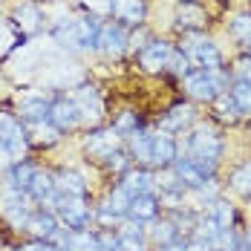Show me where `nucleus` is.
<instances>
[{"label":"nucleus","instance_id":"nucleus-21","mask_svg":"<svg viewBox=\"0 0 251 251\" xmlns=\"http://www.w3.org/2000/svg\"><path fill=\"white\" fill-rule=\"evenodd\" d=\"M130 202H133V200L127 197L122 188H119L116 194H110V197H107V202H104V211H101V214H104V220H116V217H125L127 211H130Z\"/></svg>","mask_w":251,"mask_h":251},{"label":"nucleus","instance_id":"nucleus-25","mask_svg":"<svg viewBox=\"0 0 251 251\" xmlns=\"http://www.w3.org/2000/svg\"><path fill=\"white\" fill-rule=\"evenodd\" d=\"M176 21H179V26H185V29H200L205 24V12H202L200 6H194V3H185V6H179Z\"/></svg>","mask_w":251,"mask_h":251},{"label":"nucleus","instance_id":"nucleus-37","mask_svg":"<svg viewBox=\"0 0 251 251\" xmlns=\"http://www.w3.org/2000/svg\"><path fill=\"white\" fill-rule=\"evenodd\" d=\"M171 70L174 73H179V75H188V55H176L171 58Z\"/></svg>","mask_w":251,"mask_h":251},{"label":"nucleus","instance_id":"nucleus-10","mask_svg":"<svg viewBox=\"0 0 251 251\" xmlns=\"http://www.w3.org/2000/svg\"><path fill=\"white\" fill-rule=\"evenodd\" d=\"M0 145L9 151L12 159H21L26 151V139H24V130L18 122H12V119H6V122H0Z\"/></svg>","mask_w":251,"mask_h":251},{"label":"nucleus","instance_id":"nucleus-19","mask_svg":"<svg viewBox=\"0 0 251 251\" xmlns=\"http://www.w3.org/2000/svg\"><path fill=\"white\" fill-rule=\"evenodd\" d=\"M55 191H58V182H55V176L47 174V171H38L35 179H32V185H29V194H32L35 200H52Z\"/></svg>","mask_w":251,"mask_h":251},{"label":"nucleus","instance_id":"nucleus-22","mask_svg":"<svg viewBox=\"0 0 251 251\" xmlns=\"http://www.w3.org/2000/svg\"><path fill=\"white\" fill-rule=\"evenodd\" d=\"M151 148H153V133H148V130H133L130 133V151L139 162H151Z\"/></svg>","mask_w":251,"mask_h":251},{"label":"nucleus","instance_id":"nucleus-7","mask_svg":"<svg viewBox=\"0 0 251 251\" xmlns=\"http://www.w3.org/2000/svg\"><path fill=\"white\" fill-rule=\"evenodd\" d=\"M0 214L12 223V226H26L29 223V205H26V200L21 197V191H6L3 197H0Z\"/></svg>","mask_w":251,"mask_h":251},{"label":"nucleus","instance_id":"nucleus-45","mask_svg":"<svg viewBox=\"0 0 251 251\" xmlns=\"http://www.w3.org/2000/svg\"><path fill=\"white\" fill-rule=\"evenodd\" d=\"M246 251H251V231L246 234Z\"/></svg>","mask_w":251,"mask_h":251},{"label":"nucleus","instance_id":"nucleus-34","mask_svg":"<svg viewBox=\"0 0 251 251\" xmlns=\"http://www.w3.org/2000/svg\"><path fill=\"white\" fill-rule=\"evenodd\" d=\"M153 240H156L159 246L174 243L176 240V226L174 223H156V226H153Z\"/></svg>","mask_w":251,"mask_h":251},{"label":"nucleus","instance_id":"nucleus-39","mask_svg":"<svg viewBox=\"0 0 251 251\" xmlns=\"http://www.w3.org/2000/svg\"><path fill=\"white\" fill-rule=\"evenodd\" d=\"M107 165H110V168H113V171H125V165H127V159H125V153H110V156H107Z\"/></svg>","mask_w":251,"mask_h":251},{"label":"nucleus","instance_id":"nucleus-3","mask_svg":"<svg viewBox=\"0 0 251 251\" xmlns=\"http://www.w3.org/2000/svg\"><path fill=\"white\" fill-rule=\"evenodd\" d=\"M52 205H55V211L61 214V220H64V226L70 228V231H81V228L87 226V220H90V211H87V205L81 202V197H52Z\"/></svg>","mask_w":251,"mask_h":251},{"label":"nucleus","instance_id":"nucleus-2","mask_svg":"<svg viewBox=\"0 0 251 251\" xmlns=\"http://www.w3.org/2000/svg\"><path fill=\"white\" fill-rule=\"evenodd\" d=\"M101 24L96 18H73L64 26H58V41L67 47H78V50H93L99 44Z\"/></svg>","mask_w":251,"mask_h":251},{"label":"nucleus","instance_id":"nucleus-8","mask_svg":"<svg viewBox=\"0 0 251 251\" xmlns=\"http://www.w3.org/2000/svg\"><path fill=\"white\" fill-rule=\"evenodd\" d=\"M171 58H174L171 44H165V41H153V44H148V47L142 50V67H145L148 73H159V70L171 67Z\"/></svg>","mask_w":251,"mask_h":251},{"label":"nucleus","instance_id":"nucleus-9","mask_svg":"<svg viewBox=\"0 0 251 251\" xmlns=\"http://www.w3.org/2000/svg\"><path fill=\"white\" fill-rule=\"evenodd\" d=\"M81 119H84V116H81V110L75 107V101H73V99L55 101V104H52V110H50V122L58 127V130H73Z\"/></svg>","mask_w":251,"mask_h":251},{"label":"nucleus","instance_id":"nucleus-18","mask_svg":"<svg viewBox=\"0 0 251 251\" xmlns=\"http://www.w3.org/2000/svg\"><path fill=\"white\" fill-rule=\"evenodd\" d=\"M156 211H159V205H156V200H153L151 194H142V197H133V202H130V217L136 220V223H148V220H153L156 217Z\"/></svg>","mask_w":251,"mask_h":251},{"label":"nucleus","instance_id":"nucleus-41","mask_svg":"<svg viewBox=\"0 0 251 251\" xmlns=\"http://www.w3.org/2000/svg\"><path fill=\"white\" fill-rule=\"evenodd\" d=\"M188 251H214L211 249V243H205V240H197V243H191Z\"/></svg>","mask_w":251,"mask_h":251},{"label":"nucleus","instance_id":"nucleus-24","mask_svg":"<svg viewBox=\"0 0 251 251\" xmlns=\"http://www.w3.org/2000/svg\"><path fill=\"white\" fill-rule=\"evenodd\" d=\"M58 191H61L64 197H84L87 185H84V179H81L75 171H67V174L58 176Z\"/></svg>","mask_w":251,"mask_h":251},{"label":"nucleus","instance_id":"nucleus-6","mask_svg":"<svg viewBox=\"0 0 251 251\" xmlns=\"http://www.w3.org/2000/svg\"><path fill=\"white\" fill-rule=\"evenodd\" d=\"M223 153V142L214 130L200 127L191 136V159H202V162H217V156Z\"/></svg>","mask_w":251,"mask_h":251},{"label":"nucleus","instance_id":"nucleus-42","mask_svg":"<svg viewBox=\"0 0 251 251\" xmlns=\"http://www.w3.org/2000/svg\"><path fill=\"white\" fill-rule=\"evenodd\" d=\"M9 162H12V156H9V151L0 145V171H6V168H9Z\"/></svg>","mask_w":251,"mask_h":251},{"label":"nucleus","instance_id":"nucleus-28","mask_svg":"<svg viewBox=\"0 0 251 251\" xmlns=\"http://www.w3.org/2000/svg\"><path fill=\"white\" fill-rule=\"evenodd\" d=\"M35 174H38V168H32V165H21V168H15V174H12V188H15V191H29V185H32Z\"/></svg>","mask_w":251,"mask_h":251},{"label":"nucleus","instance_id":"nucleus-16","mask_svg":"<svg viewBox=\"0 0 251 251\" xmlns=\"http://www.w3.org/2000/svg\"><path fill=\"white\" fill-rule=\"evenodd\" d=\"M26 228L38 237V240H55L58 237V223H55V217L52 214H35V217H29V223H26Z\"/></svg>","mask_w":251,"mask_h":251},{"label":"nucleus","instance_id":"nucleus-4","mask_svg":"<svg viewBox=\"0 0 251 251\" xmlns=\"http://www.w3.org/2000/svg\"><path fill=\"white\" fill-rule=\"evenodd\" d=\"M185 55L200 70H220V64H223V55L217 50V44H211L208 38H191L185 44Z\"/></svg>","mask_w":251,"mask_h":251},{"label":"nucleus","instance_id":"nucleus-31","mask_svg":"<svg viewBox=\"0 0 251 251\" xmlns=\"http://www.w3.org/2000/svg\"><path fill=\"white\" fill-rule=\"evenodd\" d=\"M217 113H220L223 119H237L243 110L237 107V101H234L231 93H223V96H217Z\"/></svg>","mask_w":251,"mask_h":251},{"label":"nucleus","instance_id":"nucleus-26","mask_svg":"<svg viewBox=\"0 0 251 251\" xmlns=\"http://www.w3.org/2000/svg\"><path fill=\"white\" fill-rule=\"evenodd\" d=\"M191 116H194V110H191L188 104H176V107H171V113L165 116V122H162V125L168 127V130H176V127L188 125V122H191Z\"/></svg>","mask_w":251,"mask_h":251},{"label":"nucleus","instance_id":"nucleus-29","mask_svg":"<svg viewBox=\"0 0 251 251\" xmlns=\"http://www.w3.org/2000/svg\"><path fill=\"white\" fill-rule=\"evenodd\" d=\"M211 249L214 251H240V243H237V237H234L231 228H223V231L211 240Z\"/></svg>","mask_w":251,"mask_h":251},{"label":"nucleus","instance_id":"nucleus-1","mask_svg":"<svg viewBox=\"0 0 251 251\" xmlns=\"http://www.w3.org/2000/svg\"><path fill=\"white\" fill-rule=\"evenodd\" d=\"M185 90L200 101H217L228 90V75L223 70H197L185 75Z\"/></svg>","mask_w":251,"mask_h":251},{"label":"nucleus","instance_id":"nucleus-27","mask_svg":"<svg viewBox=\"0 0 251 251\" xmlns=\"http://www.w3.org/2000/svg\"><path fill=\"white\" fill-rule=\"evenodd\" d=\"M231 188L243 197H251V162H246L243 168H237L231 176Z\"/></svg>","mask_w":251,"mask_h":251},{"label":"nucleus","instance_id":"nucleus-33","mask_svg":"<svg viewBox=\"0 0 251 251\" xmlns=\"http://www.w3.org/2000/svg\"><path fill=\"white\" fill-rule=\"evenodd\" d=\"M231 32H234L240 41L251 44V15H237V18L231 21Z\"/></svg>","mask_w":251,"mask_h":251},{"label":"nucleus","instance_id":"nucleus-11","mask_svg":"<svg viewBox=\"0 0 251 251\" xmlns=\"http://www.w3.org/2000/svg\"><path fill=\"white\" fill-rule=\"evenodd\" d=\"M96 47H99L101 52H107V55H119V52H125L127 38H125V32H122V26H119V24L101 26L99 44H96Z\"/></svg>","mask_w":251,"mask_h":251},{"label":"nucleus","instance_id":"nucleus-40","mask_svg":"<svg viewBox=\"0 0 251 251\" xmlns=\"http://www.w3.org/2000/svg\"><path fill=\"white\" fill-rule=\"evenodd\" d=\"M130 127H133V116L127 113V116H122V122H119V127H116V133H122V130H130ZM133 130H136V127H133Z\"/></svg>","mask_w":251,"mask_h":251},{"label":"nucleus","instance_id":"nucleus-38","mask_svg":"<svg viewBox=\"0 0 251 251\" xmlns=\"http://www.w3.org/2000/svg\"><path fill=\"white\" fill-rule=\"evenodd\" d=\"M234 73H237L240 81H249V84H251V58H243V61L237 64V70H234Z\"/></svg>","mask_w":251,"mask_h":251},{"label":"nucleus","instance_id":"nucleus-36","mask_svg":"<svg viewBox=\"0 0 251 251\" xmlns=\"http://www.w3.org/2000/svg\"><path fill=\"white\" fill-rule=\"evenodd\" d=\"M99 251H125V246H122L119 237H113V234H101L99 237Z\"/></svg>","mask_w":251,"mask_h":251},{"label":"nucleus","instance_id":"nucleus-30","mask_svg":"<svg viewBox=\"0 0 251 251\" xmlns=\"http://www.w3.org/2000/svg\"><path fill=\"white\" fill-rule=\"evenodd\" d=\"M208 214L217 220V226L220 228H231V223H234V211H231V205H226V202H220V200L211 205Z\"/></svg>","mask_w":251,"mask_h":251},{"label":"nucleus","instance_id":"nucleus-12","mask_svg":"<svg viewBox=\"0 0 251 251\" xmlns=\"http://www.w3.org/2000/svg\"><path fill=\"white\" fill-rule=\"evenodd\" d=\"M176 159V142L168 133H153V148H151V165H171Z\"/></svg>","mask_w":251,"mask_h":251},{"label":"nucleus","instance_id":"nucleus-32","mask_svg":"<svg viewBox=\"0 0 251 251\" xmlns=\"http://www.w3.org/2000/svg\"><path fill=\"white\" fill-rule=\"evenodd\" d=\"M231 96H234L237 107H240L243 113L251 110V84H249V81H237V84H234V90H231Z\"/></svg>","mask_w":251,"mask_h":251},{"label":"nucleus","instance_id":"nucleus-35","mask_svg":"<svg viewBox=\"0 0 251 251\" xmlns=\"http://www.w3.org/2000/svg\"><path fill=\"white\" fill-rule=\"evenodd\" d=\"M58 133H61V130L52 125V122H38V125H35V139H38V142H47V145H50V142L58 139Z\"/></svg>","mask_w":251,"mask_h":251},{"label":"nucleus","instance_id":"nucleus-43","mask_svg":"<svg viewBox=\"0 0 251 251\" xmlns=\"http://www.w3.org/2000/svg\"><path fill=\"white\" fill-rule=\"evenodd\" d=\"M162 251H188V246H185V243H179V240H174V243L162 246Z\"/></svg>","mask_w":251,"mask_h":251},{"label":"nucleus","instance_id":"nucleus-23","mask_svg":"<svg viewBox=\"0 0 251 251\" xmlns=\"http://www.w3.org/2000/svg\"><path fill=\"white\" fill-rule=\"evenodd\" d=\"M15 21H18V26H21L24 32H35V29L41 26V9L32 6V3H24V6H18Z\"/></svg>","mask_w":251,"mask_h":251},{"label":"nucleus","instance_id":"nucleus-20","mask_svg":"<svg viewBox=\"0 0 251 251\" xmlns=\"http://www.w3.org/2000/svg\"><path fill=\"white\" fill-rule=\"evenodd\" d=\"M52 104L47 99H24L21 101V116L29 119L32 125H38V122H44L47 116H50Z\"/></svg>","mask_w":251,"mask_h":251},{"label":"nucleus","instance_id":"nucleus-44","mask_svg":"<svg viewBox=\"0 0 251 251\" xmlns=\"http://www.w3.org/2000/svg\"><path fill=\"white\" fill-rule=\"evenodd\" d=\"M24 251H55V249H52L50 243H32V246H26Z\"/></svg>","mask_w":251,"mask_h":251},{"label":"nucleus","instance_id":"nucleus-15","mask_svg":"<svg viewBox=\"0 0 251 251\" xmlns=\"http://www.w3.org/2000/svg\"><path fill=\"white\" fill-rule=\"evenodd\" d=\"M73 101H75V107L81 110V116H84V119H99L101 110H104V107H101L99 93H96L93 87H81Z\"/></svg>","mask_w":251,"mask_h":251},{"label":"nucleus","instance_id":"nucleus-13","mask_svg":"<svg viewBox=\"0 0 251 251\" xmlns=\"http://www.w3.org/2000/svg\"><path fill=\"white\" fill-rule=\"evenodd\" d=\"M87 151L101 156V159H107L110 153L119 151V133L116 130H99V133H93L87 139Z\"/></svg>","mask_w":251,"mask_h":251},{"label":"nucleus","instance_id":"nucleus-17","mask_svg":"<svg viewBox=\"0 0 251 251\" xmlns=\"http://www.w3.org/2000/svg\"><path fill=\"white\" fill-rule=\"evenodd\" d=\"M113 15L122 24H139L145 18V0H116L113 3Z\"/></svg>","mask_w":251,"mask_h":251},{"label":"nucleus","instance_id":"nucleus-14","mask_svg":"<svg viewBox=\"0 0 251 251\" xmlns=\"http://www.w3.org/2000/svg\"><path fill=\"white\" fill-rule=\"evenodd\" d=\"M153 185H156V179H153L148 171H133V174H127V176H125V182H122V191H125L127 197L133 200V197L151 194Z\"/></svg>","mask_w":251,"mask_h":251},{"label":"nucleus","instance_id":"nucleus-5","mask_svg":"<svg viewBox=\"0 0 251 251\" xmlns=\"http://www.w3.org/2000/svg\"><path fill=\"white\" fill-rule=\"evenodd\" d=\"M211 171H214V162H202V159H185L176 165L174 174L179 176V182L185 188H205L211 182Z\"/></svg>","mask_w":251,"mask_h":251}]
</instances>
